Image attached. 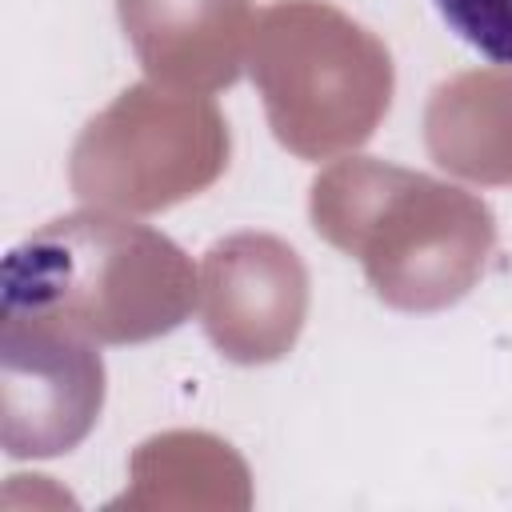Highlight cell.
I'll use <instances>...</instances> for the list:
<instances>
[{"label":"cell","mask_w":512,"mask_h":512,"mask_svg":"<svg viewBox=\"0 0 512 512\" xmlns=\"http://www.w3.org/2000/svg\"><path fill=\"white\" fill-rule=\"evenodd\" d=\"M444 24L488 64H512V0H432Z\"/></svg>","instance_id":"cell-1"}]
</instances>
